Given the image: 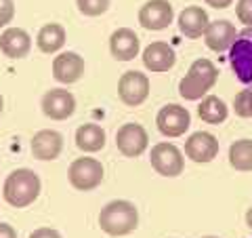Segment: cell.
<instances>
[{"mask_svg":"<svg viewBox=\"0 0 252 238\" xmlns=\"http://www.w3.org/2000/svg\"><path fill=\"white\" fill-rule=\"evenodd\" d=\"M235 15L246 28H252V0H238Z\"/></svg>","mask_w":252,"mask_h":238,"instance_id":"cell-26","label":"cell"},{"mask_svg":"<svg viewBox=\"0 0 252 238\" xmlns=\"http://www.w3.org/2000/svg\"><path fill=\"white\" fill-rule=\"evenodd\" d=\"M109 51L116 61H132L141 53V40L130 28H118L109 36Z\"/></svg>","mask_w":252,"mask_h":238,"instance_id":"cell-16","label":"cell"},{"mask_svg":"<svg viewBox=\"0 0 252 238\" xmlns=\"http://www.w3.org/2000/svg\"><path fill=\"white\" fill-rule=\"evenodd\" d=\"M227 114H229V110H227L225 101L220 97H217V95H206V97H202L200 106H198V116L208 124L225 122Z\"/></svg>","mask_w":252,"mask_h":238,"instance_id":"cell-22","label":"cell"},{"mask_svg":"<svg viewBox=\"0 0 252 238\" xmlns=\"http://www.w3.org/2000/svg\"><path fill=\"white\" fill-rule=\"evenodd\" d=\"M229 63L238 80L252 86V28L240 32L229 49Z\"/></svg>","mask_w":252,"mask_h":238,"instance_id":"cell-5","label":"cell"},{"mask_svg":"<svg viewBox=\"0 0 252 238\" xmlns=\"http://www.w3.org/2000/svg\"><path fill=\"white\" fill-rule=\"evenodd\" d=\"M105 131L94 122H86L76 129V146L82 152H99L105 146Z\"/></svg>","mask_w":252,"mask_h":238,"instance_id":"cell-21","label":"cell"},{"mask_svg":"<svg viewBox=\"0 0 252 238\" xmlns=\"http://www.w3.org/2000/svg\"><path fill=\"white\" fill-rule=\"evenodd\" d=\"M233 110L240 118H252V86H246L235 95Z\"/></svg>","mask_w":252,"mask_h":238,"instance_id":"cell-24","label":"cell"},{"mask_svg":"<svg viewBox=\"0 0 252 238\" xmlns=\"http://www.w3.org/2000/svg\"><path fill=\"white\" fill-rule=\"evenodd\" d=\"M42 112L53 120H65L76 112V97L67 89H51L42 97Z\"/></svg>","mask_w":252,"mask_h":238,"instance_id":"cell-12","label":"cell"},{"mask_svg":"<svg viewBox=\"0 0 252 238\" xmlns=\"http://www.w3.org/2000/svg\"><path fill=\"white\" fill-rule=\"evenodd\" d=\"M116 146L126 158H139L149 146L147 131L139 122H126L116 133Z\"/></svg>","mask_w":252,"mask_h":238,"instance_id":"cell-8","label":"cell"},{"mask_svg":"<svg viewBox=\"0 0 252 238\" xmlns=\"http://www.w3.org/2000/svg\"><path fill=\"white\" fill-rule=\"evenodd\" d=\"M42 181L38 177V173L32 169H17L9 173V177L4 179L2 186V196L4 202H9L15 209H26L40 196Z\"/></svg>","mask_w":252,"mask_h":238,"instance_id":"cell-1","label":"cell"},{"mask_svg":"<svg viewBox=\"0 0 252 238\" xmlns=\"http://www.w3.org/2000/svg\"><path fill=\"white\" fill-rule=\"evenodd\" d=\"M139 226V211L130 200H112L99 213V228L107 236H126Z\"/></svg>","mask_w":252,"mask_h":238,"instance_id":"cell-2","label":"cell"},{"mask_svg":"<svg viewBox=\"0 0 252 238\" xmlns=\"http://www.w3.org/2000/svg\"><path fill=\"white\" fill-rule=\"evenodd\" d=\"M177 63V53L168 42H152L143 51V66L152 72H168Z\"/></svg>","mask_w":252,"mask_h":238,"instance_id":"cell-17","label":"cell"},{"mask_svg":"<svg viewBox=\"0 0 252 238\" xmlns=\"http://www.w3.org/2000/svg\"><path fill=\"white\" fill-rule=\"evenodd\" d=\"M246 226L252 230V207L248 209V213H246Z\"/></svg>","mask_w":252,"mask_h":238,"instance_id":"cell-31","label":"cell"},{"mask_svg":"<svg viewBox=\"0 0 252 238\" xmlns=\"http://www.w3.org/2000/svg\"><path fill=\"white\" fill-rule=\"evenodd\" d=\"M229 164L235 171H252V139H238L229 148Z\"/></svg>","mask_w":252,"mask_h":238,"instance_id":"cell-23","label":"cell"},{"mask_svg":"<svg viewBox=\"0 0 252 238\" xmlns=\"http://www.w3.org/2000/svg\"><path fill=\"white\" fill-rule=\"evenodd\" d=\"M202 238H219V236H202Z\"/></svg>","mask_w":252,"mask_h":238,"instance_id":"cell-33","label":"cell"},{"mask_svg":"<svg viewBox=\"0 0 252 238\" xmlns=\"http://www.w3.org/2000/svg\"><path fill=\"white\" fill-rule=\"evenodd\" d=\"M0 238H17V232H15V228L11 224L0 221Z\"/></svg>","mask_w":252,"mask_h":238,"instance_id":"cell-29","label":"cell"},{"mask_svg":"<svg viewBox=\"0 0 252 238\" xmlns=\"http://www.w3.org/2000/svg\"><path fill=\"white\" fill-rule=\"evenodd\" d=\"M179 21V30L181 34H183L185 38H191V40H195V38H202L204 32H206L208 23H210V17L208 13L202 9V6H187V9L181 11V15L177 17Z\"/></svg>","mask_w":252,"mask_h":238,"instance_id":"cell-18","label":"cell"},{"mask_svg":"<svg viewBox=\"0 0 252 238\" xmlns=\"http://www.w3.org/2000/svg\"><path fill=\"white\" fill-rule=\"evenodd\" d=\"M175 21V9L168 0H147L139 9V23L145 30H166Z\"/></svg>","mask_w":252,"mask_h":238,"instance_id":"cell-10","label":"cell"},{"mask_svg":"<svg viewBox=\"0 0 252 238\" xmlns=\"http://www.w3.org/2000/svg\"><path fill=\"white\" fill-rule=\"evenodd\" d=\"M30 238H63L55 228H38L30 234Z\"/></svg>","mask_w":252,"mask_h":238,"instance_id":"cell-28","label":"cell"},{"mask_svg":"<svg viewBox=\"0 0 252 238\" xmlns=\"http://www.w3.org/2000/svg\"><path fill=\"white\" fill-rule=\"evenodd\" d=\"M208 6H212V9H227V6L233 4V0H204Z\"/></svg>","mask_w":252,"mask_h":238,"instance_id":"cell-30","label":"cell"},{"mask_svg":"<svg viewBox=\"0 0 252 238\" xmlns=\"http://www.w3.org/2000/svg\"><path fill=\"white\" fill-rule=\"evenodd\" d=\"M65 38H67V34H65V28H63L61 23H44V26L38 30L36 46L42 53L51 55V53H57L63 49Z\"/></svg>","mask_w":252,"mask_h":238,"instance_id":"cell-20","label":"cell"},{"mask_svg":"<svg viewBox=\"0 0 252 238\" xmlns=\"http://www.w3.org/2000/svg\"><path fill=\"white\" fill-rule=\"evenodd\" d=\"M15 17V2L13 0H0V28H6Z\"/></svg>","mask_w":252,"mask_h":238,"instance_id":"cell-27","label":"cell"},{"mask_svg":"<svg viewBox=\"0 0 252 238\" xmlns=\"http://www.w3.org/2000/svg\"><path fill=\"white\" fill-rule=\"evenodd\" d=\"M219 154V139L212 133L198 131L193 135H189L185 141V156L193 162H212Z\"/></svg>","mask_w":252,"mask_h":238,"instance_id":"cell-11","label":"cell"},{"mask_svg":"<svg viewBox=\"0 0 252 238\" xmlns=\"http://www.w3.org/2000/svg\"><path fill=\"white\" fill-rule=\"evenodd\" d=\"M2 110H4V99H2V95H0V114H2Z\"/></svg>","mask_w":252,"mask_h":238,"instance_id":"cell-32","label":"cell"},{"mask_svg":"<svg viewBox=\"0 0 252 238\" xmlns=\"http://www.w3.org/2000/svg\"><path fill=\"white\" fill-rule=\"evenodd\" d=\"M76 4L86 17H99L109 9V0H76Z\"/></svg>","mask_w":252,"mask_h":238,"instance_id":"cell-25","label":"cell"},{"mask_svg":"<svg viewBox=\"0 0 252 238\" xmlns=\"http://www.w3.org/2000/svg\"><path fill=\"white\" fill-rule=\"evenodd\" d=\"M30 148H32V156L36 160H44V162L55 160L63 152V135L53 129H42L32 137Z\"/></svg>","mask_w":252,"mask_h":238,"instance_id":"cell-14","label":"cell"},{"mask_svg":"<svg viewBox=\"0 0 252 238\" xmlns=\"http://www.w3.org/2000/svg\"><path fill=\"white\" fill-rule=\"evenodd\" d=\"M30 49H32V38L23 28H6L0 34V51L9 59L28 57Z\"/></svg>","mask_w":252,"mask_h":238,"instance_id":"cell-19","label":"cell"},{"mask_svg":"<svg viewBox=\"0 0 252 238\" xmlns=\"http://www.w3.org/2000/svg\"><path fill=\"white\" fill-rule=\"evenodd\" d=\"M103 164H101L97 158L93 156H80L69 164L67 169V179L72 188L80 190V192H89V190H94L101 181H103Z\"/></svg>","mask_w":252,"mask_h":238,"instance_id":"cell-4","label":"cell"},{"mask_svg":"<svg viewBox=\"0 0 252 238\" xmlns=\"http://www.w3.org/2000/svg\"><path fill=\"white\" fill-rule=\"evenodd\" d=\"M118 95L120 101L128 108H137L149 97V78L143 72L128 70L118 80Z\"/></svg>","mask_w":252,"mask_h":238,"instance_id":"cell-7","label":"cell"},{"mask_svg":"<svg viewBox=\"0 0 252 238\" xmlns=\"http://www.w3.org/2000/svg\"><path fill=\"white\" fill-rule=\"evenodd\" d=\"M189 124H191V116L179 104H168L160 108V112L156 116L158 131L166 135V137H181V135H185Z\"/></svg>","mask_w":252,"mask_h":238,"instance_id":"cell-9","label":"cell"},{"mask_svg":"<svg viewBox=\"0 0 252 238\" xmlns=\"http://www.w3.org/2000/svg\"><path fill=\"white\" fill-rule=\"evenodd\" d=\"M240 32L235 30V26L227 19H217V21H210L206 32H204V42L210 51L215 53H223V51H229L231 44L235 42Z\"/></svg>","mask_w":252,"mask_h":238,"instance_id":"cell-15","label":"cell"},{"mask_svg":"<svg viewBox=\"0 0 252 238\" xmlns=\"http://www.w3.org/2000/svg\"><path fill=\"white\" fill-rule=\"evenodd\" d=\"M84 59L74 51H63L53 59V78L61 84H74L84 76Z\"/></svg>","mask_w":252,"mask_h":238,"instance_id":"cell-13","label":"cell"},{"mask_svg":"<svg viewBox=\"0 0 252 238\" xmlns=\"http://www.w3.org/2000/svg\"><path fill=\"white\" fill-rule=\"evenodd\" d=\"M149 162L156 169V173H160L164 177H179L185 169V158L183 152L168 141L156 144L149 152Z\"/></svg>","mask_w":252,"mask_h":238,"instance_id":"cell-6","label":"cell"},{"mask_svg":"<svg viewBox=\"0 0 252 238\" xmlns=\"http://www.w3.org/2000/svg\"><path fill=\"white\" fill-rule=\"evenodd\" d=\"M217 80H219V68L215 63L206 57L195 59L191 66H189L183 80H181L179 93H181V97L187 101L202 99V97H206V93L217 84Z\"/></svg>","mask_w":252,"mask_h":238,"instance_id":"cell-3","label":"cell"}]
</instances>
